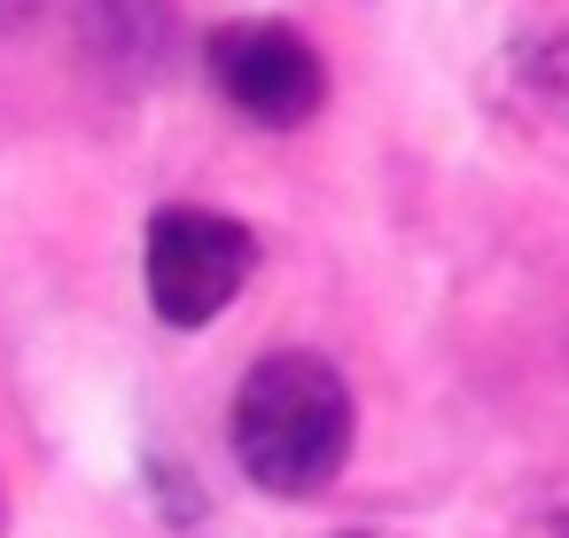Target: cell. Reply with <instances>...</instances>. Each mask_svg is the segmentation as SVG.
<instances>
[{"label":"cell","mask_w":569,"mask_h":538,"mask_svg":"<svg viewBox=\"0 0 569 538\" xmlns=\"http://www.w3.org/2000/svg\"><path fill=\"white\" fill-rule=\"evenodd\" d=\"M234 460L258 491L273 499H312L343 476L351 437H359V398L336 359L320 351H266L227 414Z\"/></svg>","instance_id":"6da1fadb"},{"label":"cell","mask_w":569,"mask_h":538,"mask_svg":"<svg viewBox=\"0 0 569 538\" xmlns=\"http://www.w3.org/2000/svg\"><path fill=\"white\" fill-rule=\"evenodd\" d=\"M258 273V235L211 203H164L141 227V289L164 328H211Z\"/></svg>","instance_id":"7a4b0ae2"},{"label":"cell","mask_w":569,"mask_h":538,"mask_svg":"<svg viewBox=\"0 0 569 538\" xmlns=\"http://www.w3.org/2000/svg\"><path fill=\"white\" fill-rule=\"evenodd\" d=\"M203 71H211L219 102L242 110V118L266 126V133H289V126L320 118V102H328V63H320V48H312L297 24H281V17H227V24H211Z\"/></svg>","instance_id":"3957f363"},{"label":"cell","mask_w":569,"mask_h":538,"mask_svg":"<svg viewBox=\"0 0 569 538\" xmlns=\"http://www.w3.org/2000/svg\"><path fill=\"white\" fill-rule=\"evenodd\" d=\"M40 17H48V0H0V32H24Z\"/></svg>","instance_id":"277c9868"},{"label":"cell","mask_w":569,"mask_h":538,"mask_svg":"<svg viewBox=\"0 0 569 538\" xmlns=\"http://www.w3.org/2000/svg\"><path fill=\"white\" fill-rule=\"evenodd\" d=\"M336 538H382V530H336Z\"/></svg>","instance_id":"5b68a950"}]
</instances>
